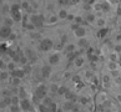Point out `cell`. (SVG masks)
Masks as SVG:
<instances>
[{"label": "cell", "mask_w": 121, "mask_h": 112, "mask_svg": "<svg viewBox=\"0 0 121 112\" xmlns=\"http://www.w3.org/2000/svg\"><path fill=\"white\" fill-rule=\"evenodd\" d=\"M44 20H45V16L40 15V14H33V15H30V17H29V21H31L33 24H35L36 28H39V26H41L44 24Z\"/></svg>", "instance_id": "cell-1"}, {"label": "cell", "mask_w": 121, "mask_h": 112, "mask_svg": "<svg viewBox=\"0 0 121 112\" xmlns=\"http://www.w3.org/2000/svg\"><path fill=\"white\" fill-rule=\"evenodd\" d=\"M60 52L59 51H52L50 55H49V65L50 66H55L60 62Z\"/></svg>", "instance_id": "cell-2"}, {"label": "cell", "mask_w": 121, "mask_h": 112, "mask_svg": "<svg viewBox=\"0 0 121 112\" xmlns=\"http://www.w3.org/2000/svg\"><path fill=\"white\" fill-rule=\"evenodd\" d=\"M52 46H54V44H52L51 39H44L40 41V49H41V51H50Z\"/></svg>", "instance_id": "cell-3"}, {"label": "cell", "mask_w": 121, "mask_h": 112, "mask_svg": "<svg viewBox=\"0 0 121 112\" xmlns=\"http://www.w3.org/2000/svg\"><path fill=\"white\" fill-rule=\"evenodd\" d=\"M59 21H60V19H59V16H57L56 14H50V15H48V16L45 17V20H44V24L52 26V25H56Z\"/></svg>", "instance_id": "cell-4"}, {"label": "cell", "mask_w": 121, "mask_h": 112, "mask_svg": "<svg viewBox=\"0 0 121 112\" xmlns=\"http://www.w3.org/2000/svg\"><path fill=\"white\" fill-rule=\"evenodd\" d=\"M13 33V29L11 26H6V25H3L0 28V39H8L10 36V34Z\"/></svg>", "instance_id": "cell-5"}, {"label": "cell", "mask_w": 121, "mask_h": 112, "mask_svg": "<svg viewBox=\"0 0 121 112\" xmlns=\"http://www.w3.org/2000/svg\"><path fill=\"white\" fill-rule=\"evenodd\" d=\"M74 31V36L76 37V39H80V37H85L86 36V34H87V31H86V29L84 28V26H78L75 30H73Z\"/></svg>", "instance_id": "cell-6"}, {"label": "cell", "mask_w": 121, "mask_h": 112, "mask_svg": "<svg viewBox=\"0 0 121 112\" xmlns=\"http://www.w3.org/2000/svg\"><path fill=\"white\" fill-rule=\"evenodd\" d=\"M109 100V96H107V92L105 91H100L97 93V96H96V104L97 105H102V104H105V102Z\"/></svg>", "instance_id": "cell-7"}, {"label": "cell", "mask_w": 121, "mask_h": 112, "mask_svg": "<svg viewBox=\"0 0 121 112\" xmlns=\"http://www.w3.org/2000/svg\"><path fill=\"white\" fill-rule=\"evenodd\" d=\"M19 106H20L21 111H29V110H31V104H30V100H28V98H21L20 102H19Z\"/></svg>", "instance_id": "cell-8"}, {"label": "cell", "mask_w": 121, "mask_h": 112, "mask_svg": "<svg viewBox=\"0 0 121 112\" xmlns=\"http://www.w3.org/2000/svg\"><path fill=\"white\" fill-rule=\"evenodd\" d=\"M94 25H95L97 29L102 30V29H105V28H106L107 21H106L105 17H99V16H97V17H96V20H95V22H94Z\"/></svg>", "instance_id": "cell-9"}, {"label": "cell", "mask_w": 121, "mask_h": 112, "mask_svg": "<svg viewBox=\"0 0 121 112\" xmlns=\"http://www.w3.org/2000/svg\"><path fill=\"white\" fill-rule=\"evenodd\" d=\"M84 65H85V56L79 55L74 59V66L76 67V69H81Z\"/></svg>", "instance_id": "cell-10"}, {"label": "cell", "mask_w": 121, "mask_h": 112, "mask_svg": "<svg viewBox=\"0 0 121 112\" xmlns=\"http://www.w3.org/2000/svg\"><path fill=\"white\" fill-rule=\"evenodd\" d=\"M111 81H112V79H111V76H110L109 74H104V75H102V77H101V83H102V86H104L105 88L110 87Z\"/></svg>", "instance_id": "cell-11"}, {"label": "cell", "mask_w": 121, "mask_h": 112, "mask_svg": "<svg viewBox=\"0 0 121 112\" xmlns=\"http://www.w3.org/2000/svg\"><path fill=\"white\" fill-rule=\"evenodd\" d=\"M64 50L66 54H74L76 50V44L74 42H66V45L64 46Z\"/></svg>", "instance_id": "cell-12"}, {"label": "cell", "mask_w": 121, "mask_h": 112, "mask_svg": "<svg viewBox=\"0 0 121 112\" xmlns=\"http://www.w3.org/2000/svg\"><path fill=\"white\" fill-rule=\"evenodd\" d=\"M73 105H74V101L65 100L64 102H62V105H61V111H71V108H73Z\"/></svg>", "instance_id": "cell-13"}, {"label": "cell", "mask_w": 121, "mask_h": 112, "mask_svg": "<svg viewBox=\"0 0 121 112\" xmlns=\"http://www.w3.org/2000/svg\"><path fill=\"white\" fill-rule=\"evenodd\" d=\"M87 45H89V40H87V37H86V36H85V37H80V39H78L76 46H79L80 49H85V47H87Z\"/></svg>", "instance_id": "cell-14"}, {"label": "cell", "mask_w": 121, "mask_h": 112, "mask_svg": "<svg viewBox=\"0 0 121 112\" xmlns=\"http://www.w3.org/2000/svg\"><path fill=\"white\" fill-rule=\"evenodd\" d=\"M96 14L95 12H89V14L85 16V21L87 22V24H90V25H94V22H95V20H96Z\"/></svg>", "instance_id": "cell-15"}, {"label": "cell", "mask_w": 121, "mask_h": 112, "mask_svg": "<svg viewBox=\"0 0 121 112\" xmlns=\"http://www.w3.org/2000/svg\"><path fill=\"white\" fill-rule=\"evenodd\" d=\"M10 16L13 17V19H14V21H15V22L20 21V20H21V10L11 11V12H10Z\"/></svg>", "instance_id": "cell-16"}, {"label": "cell", "mask_w": 121, "mask_h": 112, "mask_svg": "<svg viewBox=\"0 0 121 112\" xmlns=\"http://www.w3.org/2000/svg\"><path fill=\"white\" fill-rule=\"evenodd\" d=\"M50 71L51 70H50V65H49V66H44L40 72H41V76H43L44 79H48L49 76H50Z\"/></svg>", "instance_id": "cell-17"}, {"label": "cell", "mask_w": 121, "mask_h": 112, "mask_svg": "<svg viewBox=\"0 0 121 112\" xmlns=\"http://www.w3.org/2000/svg\"><path fill=\"white\" fill-rule=\"evenodd\" d=\"M107 69L109 70H119L120 65H119L117 61H110L109 60V62H107Z\"/></svg>", "instance_id": "cell-18"}, {"label": "cell", "mask_w": 121, "mask_h": 112, "mask_svg": "<svg viewBox=\"0 0 121 112\" xmlns=\"http://www.w3.org/2000/svg\"><path fill=\"white\" fill-rule=\"evenodd\" d=\"M109 60H110V61H117V62H119V60H120V54L112 50V51L109 54Z\"/></svg>", "instance_id": "cell-19"}, {"label": "cell", "mask_w": 121, "mask_h": 112, "mask_svg": "<svg viewBox=\"0 0 121 112\" xmlns=\"http://www.w3.org/2000/svg\"><path fill=\"white\" fill-rule=\"evenodd\" d=\"M16 69V62L14 60H10V61H8L6 62V70L9 71V72H11V71H14Z\"/></svg>", "instance_id": "cell-20"}, {"label": "cell", "mask_w": 121, "mask_h": 112, "mask_svg": "<svg viewBox=\"0 0 121 112\" xmlns=\"http://www.w3.org/2000/svg\"><path fill=\"white\" fill-rule=\"evenodd\" d=\"M9 77H10V72H9L6 69H4V70L0 71V80L6 81V80H9Z\"/></svg>", "instance_id": "cell-21"}, {"label": "cell", "mask_w": 121, "mask_h": 112, "mask_svg": "<svg viewBox=\"0 0 121 112\" xmlns=\"http://www.w3.org/2000/svg\"><path fill=\"white\" fill-rule=\"evenodd\" d=\"M68 14H69V12L66 11L65 9H60V10L57 11V14H56V15L59 16V19H60V20H66V17H68Z\"/></svg>", "instance_id": "cell-22"}, {"label": "cell", "mask_w": 121, "mask_h": 112, "mask_svg": "<svg viewBox=\"0 0 121 112\" xmlns=\"http://www.w3.org/2000/svg\"><path fill=\"white\" fill-rule=\"evenodd\" d=\"M20 6H21V10H31V3L28 1V0H23Z\"/></svg>", "instance_id": "cell-23"}, {"label": "cell", "mask_w": 121, "mask_h": 112, "mask_svg": "<svg viewBox=\"0 0 121 112\" xmlns=\"http://www.w3.org/2000/svg\"><path fill=\"white\" fill-rule=\"evenodd\" d=\"M14 19H13L11 16H6V17H4V20H3V25H6V26H13L14 25Z\"/></svg>", "instance_id": "cell-24"}, {"label": "cell", "mask_w": 121, "mask_h": 112, "mask_svg": "<svg viewBox=\"0 0 121 112\" xmlns=\"http://www.w3.org/2000/svg\"><path fill=\"white\" fill-rule=\"evenodd\" d=\"M78 100H79L78 102H79V104L81 105V106H87L89 104H90V100H89L87 97H85V96H80Z\"/></svg>", "instance_id": "cell-25"}, {"label": "cell", "mask_w": 121, "mask_h": 112, "mask_svg": "<svg viewBox=\"0 0 121 112\" xmlns=\"http://www.w3.org/2000/svg\"><path fill=\"white\" fill-rule=\"evenodd\" d=\"M20 77H16V76H13V79H10V82H11V85L13 86H15V87H17V86H20Z\"/></svg>", "instance_id": "cell-26"}, {"label": "cell", "mask_w": 121, "mask_h": 112, "mask_svg": "<svg viewBox=\"0 0 121 112\" xmlns=\"http://www.w3.org/2000/svg\"><path fill=\"white\" fill-rule=\"evenodd\" d=\"M49 90H50V92H52V93H57L59 85L55 83V82H52V83H50V86H49Z\"/></svg>", "instance_id": "cell-27"}, {"label": "cell", "mask_w": 121, "mask_h": 112, "mask_svg": "<svg viewBox=\"0 0 121 112\" xmlns=\"http://www.w3.org/2000/svg\"><path fill=\"white\" fill-rule=\"evenodd\" d=\"M64 97H65V100H71V98H74V101H75V95L70 91V90H68V91L64 93ZM71 101H73V100H71Z\"/></svg>", "instance_id": "cell-28"}, {"label": "cell", "mask_w": 121, "mask_h": 112, "mask_svg": "<svg viewBox=\"0 0 121 112\" xmlns=\"http://www.w3.org/2000/svg\"><path fill=\"white\" fill-rule=\"evenodd\" d=\"M92 10H94V11H102V5H101V3L97 1V3L94 4V5H92Z\"/></svg>", "instance_id": "cell-29"}, {"label": "cell", "mask_w": 121, "mask_h": 112, "mask_svg": "<svg viewBox=\"0 0 121 112\" xmlns=\"http://www.w3.org/2000/svg\"><path fill=\"white\" fill-rule=\"evenodd\" d=\"M51 102H52V98H51V97H49V96L46 95L45 97H44V98H43V101H41V104H43V105H45V106H49V105H50V104H51Z\"/></svg>", "instance_id": "cell-30"}, {"label": "cell", "mask_w": 121, "mask_h": 112, "mask_svg": "<svg viewBox=\"0 0 121 112\" xmlns=\"http://www.w3.org/2000/svg\"><path fill=\"white\" fill-rule=\"evenodd\" d=\"M48 108H49V111H57L59 110V107H57V104H55V102H51L50 105L48 106Z\"/></svg>", "instance_id": "cell-31"}, {"label": "cell", "mask_w": 121, "mask_h": 112, "mask_svg": "<svg viewBox=\"0 0 121 112\" xmlns=\"http://www.w3.org/2000/svg\"><path fill=\"white\" fill-rule=\"evenodd\" d=\"M17 10H21V6H20V4H13V5L10 6V12L11 11H17Z\"/></svg>", "instance_id": "cell-32"}, {"label": "cell", "mask_w": 121, "mask_h": 112, "mask_svg": "<svg viewBox=\"0 0 121 112\" xmlns=\"http://www.w3.org/2000/svg\"><path fill=\"white\" fill-rule=\"evenodd\" d=\"M26 29L30 30V31H35L36 30V26H35V24H33L31 21H29L28 24H26Z\"/></svg>", "instance_id": "cell-33"}, {"label": "cell", "mask_w": 121, "mask_h": 112, "mask_svg": "<svg viewBox=\"0 0 121 112\" xmlns=\"http://www.w3.org/2000/svg\"><path fill=\"white\" fill-rule=\"evenodd\" d=\"M109 71H110L109 75L111 76V79H115L119 76V70H109Z\"/></svg>", "instance_id": "cell-34"}, {"label": "cell", "mask_w": 121, "mask_h": 112, "mask_svg": "<svg viewBox=\"0 0 121 112\" xmlns=\"http://www.w3.org/2000/svg\"><path fill=\"white\" fill-rule=\"evenodd\" d=\"M68 91V88H66L65 86H59V90H57V93L59 95H61V96H64V93Z\"/></svg>", "instance_id": "cell-35"}, {"label": "cell", "mask_w": 121, "mask_h": 112, "mask_svg": "<svg viewBox=\"0 0 121 112\" xmlns=\"http://www.w3.org/2000/svg\"><path fill=\"white\" fill-rule=\"evenodd\" d=\"M112 50L114 51H116V52H121V44L120 42H116L115 45H114V47H112Z\"/></svg>", "instance_id": "cell-36"}, {"label": "cell", "mask_w": 121, "mask_h": 112, "mask_svg": "<svg viewBox=\"0 0 121 112\" xmlns=\"http://www.w3.org/2000/svg\"><path fill=\"white\" fill-rule=\"evenodd\" d=\"M106 1L110 4V6H117L120 4V0H106Z\"/></svg>", "instance_id": "cell-37"}, {"label": "cell", "mask_w": 121, "mask_h": 112, "mask_svg": "<svg viewBox=\"0 0 121 112\" xmlns=\"http://www.w3.org/2000/svg\"><path fill=\"white\" fill-rule=\"evenodd\" d=\"M59 5H61V6H65V5H69L70 4V0H59Z\"/></svg>", "instance_id": "cell-38"}, {"label": "cell", "mask_w": 121, "mask_h": 112, "mask_svg": "<svg viewBox=\"0 0 121 112\" xmlns=\"http://www.w3.org/2000/svg\"><path fill=\"white\" fill-rule=\"evenodd\" d=\"M114 40H115V42H121V34H116Z\"/></svg>", "instance_id": "cell-39"}, {"label": "cell", "mask_w": 121, "mask_h": 112, "mask_svg": "<svg viewBox=\"0 0 121 112\" xmlns=\"http://www.w3.org/2000/svg\"><path fill=\"white\" fill-rule=\"evenodd\" d=\"M112 80L115 81L116 85H121V77H120V76H117V77H115V79H112Z\"/></svg>", "instance_id": "cell-40"}, {"label": "cell", "mask_w": 121, "mask_h": 112, "mask_svg": "<svg viewBox=\"0 0 121 112\" xmlns=\"http://www.w3.org/2000/svg\"><path fill=\"white\" fill-rule=\"evenodd\" d=\"M74 19H75V15L74 14H68V17H66V20H69V21H74Z\"/></svg>", "instance_id": "cell-41"}, {"label": "cell", "mask_w": 121, "mask_h": 112, "mask_svg": "<svg viewBox=\"0 0 121 112\" xmlns=\"http://www.w3.org/2000/svg\"><path fill=\"white\" fill-rule=\"evenodd\" d=\"M3 11H4V12L10 11V6H9V5H4V6H3Z\"/></svg>", "instance_id": "cell-42"}, {"label": "cell", "mask_w": 121, "mask_h": 112, "mask_svg": "<svg viewBox=\"0 0 121 112\" xmlns=\"http://www.w3.org/2000/svg\"><path fill=\"white\" fill-rule=\"evenodd\" d=\"M15 39H16V34H14V33H11L10 36L8 37V40H15Z\"/></svg>", "instance_id": "cell-43"}, {"label": "cell", "mask_w": 121, "mask_h": 112, "mask_svg": "<svg viewBox=\"0 0 121 112\" xmlns=\"http://www.w3.org/2000/svg\"><path fill=\"white\" fill-rule=\"evenodd\" d=\"M4 49H5V47L1 46V49H0V50H4ZM3 52H4V51H0V55H3Z\"/></svg>", "instance_id": "cell-44"}, {"label": "cell", "mask_w": 121, "mask_h": 112, "mask_svg": "<svg viewBox=\"0 0 121 112\" xmlns=\"http://www.w3.org/2000/svg\"><path fill=\"white\" fill-rule=\"evenodd\" d=\"M119 76H120V77H121V67H120V69H119Z\"/></svg>", "instance_id": "cell-45"}, {"label": "cell", "mask_w": 121, "mask_h": 112, "mask_svg": "<svg viewBox=\"0 0 121 112\" xmlns=\"http://www.w3.org/2000/svg\"><path fill=\"white\" fill-rule=\"evenodd\" d=\"M3 4H4V1H3V0H0V6H1Z\"/></svg>", "instance_id": "cell-46"}, {"label": "cell", "mask_w": 121, "mask_h": 112, "mask_svg": "<svg viewBox=\"0 0 121 112\" xmlns=\"http://www.w3.org/2000/svg\"><path fill=\"white\" fill-rule=\"evenodd\" d=\"M1 98H3V96H1V92H0V101H1Z\"/></svg>", "instance_id": "cell-47"}, {"label": "cell", "mask_w": 121, "mask_h": 112, "mask_svg": "<svg viewBox=\"0 0 121 112\" xmlns=\"http://www.w3.org/2000/svg\"><path fill=\"white\" fill-rule=\"evenodd\" d=\"M3 19V16H1V14H0V20H1Z\"/></svg>", "instance_id": "cell-48"}, {"label": "cell", "mask_w": 121, "mask_h": 112, "mask_svg": "<svg viewBox=\"0 0 121 112\" xmlns=\"http://www.w3.org/2000/svg\"><path fill=\"white\" fill-rule=\"evenodd\" d=\"M0 92H1V88H0Z\"/></svg>", "instance_id": "cell-49"}]
</instances>
